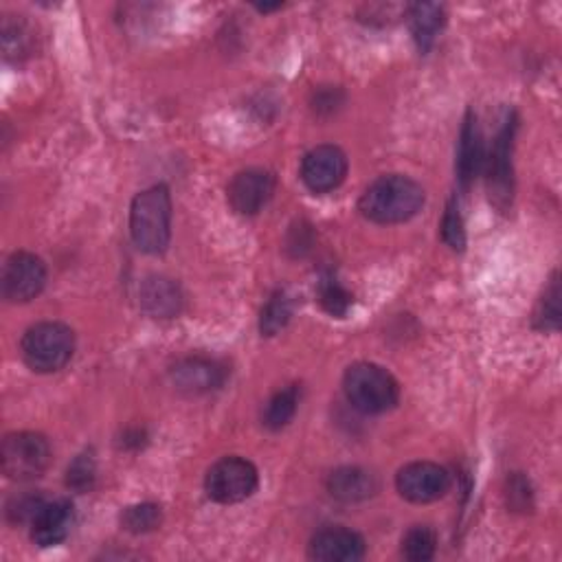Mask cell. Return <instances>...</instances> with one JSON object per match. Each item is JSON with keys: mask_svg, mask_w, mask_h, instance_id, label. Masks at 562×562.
<instances>
[{"mask_svg": "<svg viewBox=\"0 0 562 562\" xmlns=\"http://www.w3.org/2000/svg\"><path fill=\"white\" fill-rule=\"evenodd\" d=\"M336 93L339 91H330L328 95L325 93H319L317 95V102H314V108L321 113V111H328V113H334L336 111Z\"/></svg>", "mask_w": 562, "mask_h": 562, "instance_id": "f1b7e54d", "label": "cell"}, {"mask_svg": "<svg viewBox=\"0 0 562 562\" xmlns=\"http://www.w3.org/2000/svg\"><path fill=\"white\" fill-rule=\"evenodd\" d=\"M141 308L154 319H172L183 308V295L179 284L168 277H148L139 290Z\"/></svg>", "mask_w": 562, "mask_h": 562, "instance_id": "2e32d148", "label": "cell"}, {"mask_svg": "<svg viewBox=\"0 0 562 562\" xmlns=\"http://www.w3.org/2000/svg\"><path fill=\"white\" fill-rule=\"evenodd\" d=\"M319 303L323 306V310L332 317H345L354 303L352 293L339 284L336 277L328 275L319 282Z\"/></svg>", "mask_w": 562, "mask_h": 562, "instance_id": "cb8c5ba5", "label": "cell"}, {"mask_svg": "<svg viewBox=\"0 0 562 562\" xmlns=\"http://www.w3.org/2000/svg\"><path fill=\"white\" fill-rule=\"evenodd\" d=\"M260 485L257 468L244 457H225L216 461L205 479L207 496L216 503H242L255 494Z\"/></svg>", "mask_w": 562, "mask_h": 562, "instance_id": "8992f818", "label": "cell"}, {"mask_svg": "<svg viewBox=\"0 0 562 562\" xmlns=\"http://www.w3.org/2000/svg\"><path fill=\"white\" fill-rule=\"evenodd\" d=\"M0 286H3V297L10 303H27L45 290L47 266L38 255L19 251L8 257Z\"/></svg>", "mask_w": 562, "mask_h": 562, "instance_id": "ba28073f", "label": "cell"}, {"mask_svg": "<svg viewBox=\"0 0 562 562\" xmlns=\"http://www.w3.org/2000/svg\"><path fill=\"white\" fill-rule=\"evenodd\" d=\"M328 490L343 503H358L371 498L378 492L376 477L358 466H345L328 477Z\"/></svg>", "mask_w": 562, "mask_h": 562, "instance_id": "e0dca14e", "label": "cell"}, {"mask_svg": "<svg viewBox=\"0 0 562 562\" xmlns=\"http://www.w3.org/2000/svg\"><path fill=\"white\" fill-rule=\"evenodd\" d=\"M409 23H411V32L417 49L426 54L444 27V10L433 3L413 5L409 10Z\"/></svg>", "mask_w": 562, "mask_h": 562, "instance_id": "ac0fdd59", "label": "cell"}, {"mask_svg": "<svg viewBox=\"0 0 562 562\" xmlns=\"http://www.w3.org/2000/svg\"><path fill=\"white\" fill-rule=\"evenodd\" d=\"M437 536L428 525H415L402 536V553L411 562H426L435 555Z\"/></svg>", "mask_w": 562, "mask_h": 562, "instance_id": "44dd1931", "label": "cell"}, {"mask_svg": "<svg viewBox=\"0 0 562 562\" xmlns=\"http://www.w3.org/2000/svg\"><path fill=\"white\" fill-rule=\"evenodd\" d=\"M308 555L319 562H356L365 555V540L347 527H325L308 544Z\"/></svg>", "mask_w": 562, "mask_h": 562, "instance_id": "4fadbf2b", "label": "cell"}, {"mask_svg": "<svg viewBox=\"0 0 562 562\" xmlns=\"http://www.w3.org/2000/svg\"><path fill=\"white\" fill-rule=\"evenodd\" d=\"M299 400H301L299 385H290L277 391L264 409V417H262L264 426L271 431H282L284 426H288L299 409Z\"/></svg>", "mask_w": 562, "mask_h": 562, "instance_id": "d6986e66", "label": "cell"}, {"mask_svg": "<svg viewBox=\"0 0 562 562\" xmlns=\"http://www.w3.org/2000/svg\"><path fill=\"white\" fill-rule=\"evenodd\" d=\"M481 165H483V137L477 124V115L468 111L461 126L459 150H457V179L463 190H468L474 183Z\"/></svg>", "mask_w": 562, "mask_h": 562, "instance_id": "9a60e30c", "label": "cell"}, {"mask_svg": "<svg viewBox=\"0 0 562 562\" xmlns=\"http://www.w3.org/2000/svg\"><path fill=\"white\" fill-rule=\"evenodd\" d=\"M514 135H516V119L514 115H509L498 137L494 139L488 157V192H490V200L501 211H507L514 196V168H512Z\"/></svg>", "mask_w": 562, "mask_h": 562, "instance_id": "52a82bcc", "label": "cell"}, {"mask_svg": "<svg viewBox=\"0 0 562 562\" xmlns=\"http://www.w3.org/2000/svg\"><path fill=\"white\" fill-rule=\"evenodd\" d=\"M0 461L12 481L38 479L51 463V444L45 435L34 431L10 433L0 448Z\"/></svg>", "mask_w": 562, "mask_h": 562, "instance_id": "5b68a950", "label": "cell"}, {"mask_svg": "<svg viewBox=\"0 0 562 562\" xmlns=\"http://www.w3.org/2000/svg\"><path fill=\"white\" fill-rule=\"evenodd\" d=\"M95 479H98V466H95L93 452L78 455L67 470V485L76 492H89L95 485Z\"/></svg>", "mask_w": 562, "mask_h": 562, "instance_id": "484cf974", "label": "cell"}, {"mask_svg": "<svg viewBox=\"0 0 562 562\" xmlns=\"http://www.w3.org/2000/svg\"><path fill=\"white\" fill-rule=\"evenodd\" d=\"M534 325L542 332H555L560 328V284L558 273H553L549 286L544 288V295L538 301V308L534 312Z\"/></svg>", "mask_w": 562, "mask_h": 562, "instance_id": "7402d4cb", "label": "cell"}, {"mask_svg": "<svg viewBox=\"0 0 562 562\" xmlns=\"http://www.w3.org/2000/svg\"><path fill=\"white\" fill-rule=\"evenodd\" d=\"M290 317H293V303L286 293L277 290L275 295H271V299L262 308L260 332L264 336H275L290 323Z\"/></svg>", "mask_w": 562, "mask_h": 562, "instance_id": "ffe728a7", "label": "cell"}, {"mask_svg": "<svg viewBox=\"0 0 562 562\" xmlns=\"http://www.w3.org/2000/svg\"><path fill=\"white\" fill-rule=\"evenodd\" d=\"M395 488L400 496L411 503H433L448 492L450 474L439 463L413 461L398 472Z\"/></svg>", "mask_w": 562, "mask_h": 562, "instance_id": "9c48e42d", "label": "cell"}, {"mask_svg": "<svg viewBox=\"0 0 562 562\" xmlns=\"http://www.w3.org/2000/svg\"><path fill=\"white\" fill-rule=\"evenodd\" d=\"M507 505L516 512H527L531 507V488L520 472L512 474L507 481Z\"/></svg>", "mask_w": 562, "mask_h": 562, "instance_id": "83f0119b", "label": "cell"}, {"mask_svg": "<svg viewBox=\"0 0 562 562\" xmlns=\"http://www.w3.org/2000/svg\"><path fill=\"white\" fill-rule=\"evenodd\" d=\"M130 233L139 251L159 255L172 238V196L165 185L141 192L130 207Z\"/></svg>", "mask_w": 562, "mask_h": 562, "instance_id": "7a4b0ae2", "label": "cell"}, {"mask_svg": "<svg viewBox=\"0 0 562 562\" xmlns=\"http://www.w3.org/2000/svg\"><path fill=\"white\" fill-rule=\"evenodd\" d=\"M73 503L67 498H56L47 501L38 516L34 518L32 527V538L38 547H56L67 540L73 527Z\"/></svg>", "mask_w": 562, "mask_h": 562, "instance_id": "5bb4252c", "label": "cell"}, {"mask_svg": "<svg viewBox=\"0 0 562 562\" xmlns=\"http://www.w3.org/2000/svg\"><path fill=\"white\" fill-rule=\"evenodd\" d=\"M163 523V509L157 503H139L130 505L122 514V525L130 534H148L154 531Z\"/></svg>", "mask_w": 562, "mask_h": 562, "instance_id": "603a6c76", "label": "cell"}, {"mask_svg": "<svg viewBox=\"0 0 562 562\" xmlns=\"http://www.w3.org/2000/svg\"><path fill=\"white\" fill-rule=\"evenodd\" d=\"M227 194L236 214L257 216L275 194V176L266 170H244L233 176Z\"/></svg>", "mask_w": 562, "mask_h": 562, "instance_id": "8fae6325", "label": "cell"}, {"mask_svg": "<svg viewBox=\"0 0 562 562\" xmlns=\"http://www.w3.org/2000/svg\"><path fill=\"white\" fill-rule=\"evenodd\" d=\"M424 190L409 176L389 174L374 181L358 200V211L376 225H402L417 216Z\"/></svg>", "mask_w": 562, "mask_h": 562, "instance_id": "6da1fadb", "label": "cell"}, {"mask_svg": "<svg viewBox=\"0 0 562 562\" xmlns=\"http://www.w3.org/2000/svg\"><path fill=\"white\" fill-rule=\"evenodd\" d=\"M21 352L30 369L36 374H54L71 360L76 352V334L65 323L43 321L25 332Z\"/></svg>", "mask_w": 562, "mask_h": 562, "instance_id": "277c9868", "label": "cell"}, {"mask_svg": "<svg viewBox=\"0 0 562 562\" xmlns=\"http://www.w3.org/2000/svg\"><path fill=\"white\" fill-rule=\"evenodd\" d=\"M227 380V367L209 356H187L172 367V382L187 395H203L220 389Z\"/></svg>", "mask_w": 562, "mask_h": 562, "instance_id": "7c38bea8", "label": "cell"}, {"mask_svg": "<svg viewBox=\"0 0 562 562\" xmlns=\"http://www.w3.org/2000/svg\"><path fill=\"white\" fill-rule=\"evenodd\" d=\"M49 498H45L43 494H36V492H23V494H16L10 498L8 503V518L12 523H27L32 525L34 518L38 516V512L43 509V505L47 503Z\"/></svg>", "mask_w": 562, "mask_h": 562, "instance_id": "4316f807", "label": "cell"}, {"mask_svg": "<svg viewBox=\"0 0 562 562\" xmlns=\"http://www.w3.org/2000/svg\"><path fill=\"white\" fill-rule=\"evenodd\" d=\"M347 157L336 146H317L301 161V181L314 194H328L343 185Z\"/></svg>", "mask_w": 562, "mask_h": 562, "instance_id": "30bf717a", "label": "cell"}, {"mask_svg": "<svg viewBox=\"0 0 562 562\" xmlns=\"http://www.w3.org/2000/svg\"><path fill=\"white\" fill-rule=\"evenodd\" d=\"M343 391L347 402L367 415H378L398 404V380L376 363H356L345 371Z\"/></svg>", "mask_w": 562, "mask_h": 562, "instance_id": "3957f363", "label": "cell"}, {"mask_svg": "<svg viewBox=\"0 0 562 562\" xmlns=\"http://www.w3.org/2000/svg\"><path fill=\"white\" fill-rule=\"evenodd\" d=\"M441 240L446 246L452 251H463L466 249V229H463V218L459 211L457 198H450L441 218Z\"/></svg>", "mask_w": 562, "mask_h": 562, "instance_id": "d4e9b609", "label": "cell"}]
</instances>
